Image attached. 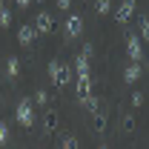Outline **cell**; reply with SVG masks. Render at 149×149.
Listing matches in <instances>:
<instances>
[{"label": "cell", "mask_w": 149, "mask_h": 149, "mask_svg": "<svg viewBox=\"0 0 149 149\" xmlns=\"http://www.w3.org/2000/svg\"><path fill=\"white\" fill-rule=\"evenodd\" d=\"M109 9H112V0H95V12L97 15H106Z\"/></svg>", "instance_id": "8fae6325"}, {"label": "cell", "mask_w": 149, "mask_h": 149, "mask_svg": "<svg viewBox=\"0 0 149 149\" xmlns=\"http://www.w3.org/2000/svg\"><path fill=\"white\" fill-rule=\"evenodd\" d=\"M63 149H80V143H77V138H72V135H66V138H63Z\"/></svg>", "instance_id": "4fadbf2b"}, {"label": "cell", "mask_w": 149, "mask_h": 149, "mask_svg": "<svg viewBox=\"0 0 149 149\" xmlns=\"http://www.w3.org/2000/svg\"><path fill=\"white\" fill-rule=\"evenodd\" d=\"M132 103H135V106H141V103H143V95L135 92V95H132Z\"/></svg>", "instance_id": "d6986e66"}, {"label": "cell", "mask_w": 149, "mask_h": 149, "mask_svg": "<svg viewBox=\"0 0 149 149\" xmlns=\"http://www.w3.org/2000/svg\"><path fill=\"white\" fill-rule=\"evenodd\" d=\"M49 77L55 80L57 86H66V83L72 80V72H69V66H66V63H60V60H52V63H49Z\"/></svg>", "instance_id": "6da1fadb"}, {"label": "cell", "mask_w": 149, "mask_h": 149, "mask_svg": "<svg viewBox=\"0 0 149 149\" xmlns=\"http://www.w3.org/2000/svg\"><path fill=\"white\" fill-rule=\"evenodd\" d=\"M40 35L32 23H26V26H20V32H17V40L23 43V46H29V43H35V37Z\"/></svg>", "instance_id": "277c9868"}, {"label": "cell", "mask_w": 149, "mask_h": 149, "mask_svg": "<svg viewBox=\"0 0 149 149\" xmlns=\"http://www.w3.org/2000/svg\"><path fill=\"white\" fill-rule=\"evenodd\" d=\"M103 126H106V115H97V112H95V129L100 132Z\"/></svg>", "instance_id": "9a60e30c"}, {"label": "cell", "mask_w": 149, "mask_h": 149, "mask_svg": "<svg viewBox=\"0 0 149 149\" xmlns=\"http://www.w3.org/2000/svg\"><path fill=\"white\" fill-rule=\"evenodd\" d=\"M89 92H92V74L89 72H77V95L86 97Z\"/></svg>", "instance_id": "5b68a950"}, {"label": "cell", "mask_w": 149, "mask_h": 149, "mask_svg": "<svg viewBox=\"0 0 149 149\" xmlns=\"http://www.w3.org/2000/svg\"><path fill=\"white\" fill-rule=\"evenodd\" d=\"M80 32H83V20L77 17V15H72V17L66 20V35L69 37H80Z\"/></svg>", "instance_id": "8992f818"}, {"label": "cell", "mask_w": 149, "mask_h": 149, "mask_svg": "<svg viewBox=\"0 0 149 149\" xmlns=\"http://www.w3.org/2000/svg\"><path fill=\"white\" fill-rule=\"evenodd\" d=\"M141 37H143V40H149V20H143V23H141Z\"/></svg>", "instance_id": "ac0fdd59"}, {"label": "cell", "mask_w": 149, "mask_h": 149, "mask_svg": "<svg viewBox=\"0 0 149 149\" xmlns=\"http://www.w3.org/2000/svg\"><path fill=\"white\" fill-rule=\"evenodd\" d=\"M69 3H72V0H57V6H60V9H69Z\"/></svg>", "instance_id": "44dd1931"}, {"label": "cell", "mask_w": 149, "mask_h": 149, "mask_svg": "<svg viewBox=\"0 0 149 149\" xmlns=\"http://www.w3.org/2000/svg\"><path fill=\"white\" fill-rule=\"evenodd\" d=\"M80 100H83V106H86V109H89V112H97V97H95L92 92L86 95V97H80Z\"/></svg>", "instance_id": "30bf717a"}, {"label": "cell", "mask_w": 149, "mask_h": 149, "mask_svg": "<svg viewBox=\"0 0 149 149\" xmlns=\"http://www.w3.org/2000/svg\"><path fill=\"white\" fill-rule=\"evenodd\" d=\"M55 126H57V118H55V112H49V115H46V129L55 132Z\"/></svg>", "instance_id": "5bb4252c"}, {"label": "cell", "mask_w": 149, "mask_h": 149, "mask_svg": "<svg viewBox=\"0 0 149 149\" xmlns=\"http://www.w3.org/2000/svg\"><path fill=\"white\" fill-rule=\"evenodd\" d=\"M138 77H141V66H138V63H129V66L123 69V80H126V83H135Z\"/></svg>", "instance_id": "9c48e42d"}, {"label": "cell", "mask_w": 149, "mask_h": 149, "mask_svg": "<svg viewBox=\"0 0 149 149\" xmlns=\"http://www.w3.org/2000/svg\"><path fill=\"white\" fill-rule=\"evenodd\" d=\"M126 52H129V57L135 60V63L141 60V37L129 35V40H126Z\"/></svg>", "instance_id": "ba28073f"}, {"label": "cell", "mask_w": 149, "mask_h": 149, "mask_svg": "<svg viewBox=\"0 0 149 149\" xmlns=\"http://www.w3.org/2000/svg\"><path fill=\"white\" fill-rule=\"evenodd\" d=\"M29 3H32V0H17V6H23V9H26Z\"/></svg>", "instance_id": "7402d4cb"}, {"label": "cell", "mask_w": 149, "mask_h": 149, "mask_svg": "<svg viewBox=\"0 0 149 149\" xmlns=\"http://www.w3.org/2000/svg\"><path fill=\"white\" fill-rule=\"evenodd\" d=\"M17 120L23 123V126H32V123H35V106H32L29 97H23V100L17 103Z\"/></svg>", "instance_id": "7a4b0ae2"}, {"label": "cell", "mask_w": 149, "mask_h": 149, "mask_svg": "<svg viewBox=\"0 0 149 149\" xmlns=\"http://www.w3.org/2000/svg\"><path fill=\"white\" fill-rule=\"evenodd\" d=\"M0 9H3V0H0Z\"/></svg>", "instance_id": "603a6c76"}, {"label": "cell", "mask_w": 149, "mask_h": 149, "mask_svg": "<svg viewBox=\"0 0 149 149\" xmlns=\"http://www.w3.org/2000/svg\"><path fill=\"white\" fill-rule=\"evenodd\" d=\"M9 141V129H6V123H0V146Z\"/></svg>", "instance_id": "e0dca14e"}, {"label": "cell", "mask_w": 149, "mask_h": 149, "mask_svg": "<svg viewBox=\"0 0 149 149\" xmlns=\"http://www.w3.org/2000/svg\"><path fill=\"white\" fill-rule=\"evenodd\" d=\"M35 29H37V32H43V35H46V32H52V29H55V23H52V15L40 12V15H37V20H35Z\"/></svg>", "instance_id": "52a82bcc"}, {"label": "cell", "mask_w": 149, "mask_h": 149, "mask_svg": "<svg viewBox=\"0 0 149 149\" xmlns=\"http://www.w3.org/2000/svg\"><path fill=\"white\" fill-rule=\"evenodd\" d=\"M9 20H12L9 9H0V26H9Z\"/></svg>", "instance_id": "2e32d148"}, {"label": "cell", "mask_w": 149, "mask_h": 149, "mask_svg": "<svg viewBox=\"0 0 149 149\" xmlns=\"http://www.w3.org/2000/svg\"><path fill=\"white\" fill-rule=\"evenodd\" d=\"M35 100H37V103H40V106H43V103H46L49 97H46V92H37V95H35Z\"/></svg>", "instance_id": "ffe728a7"}, {"label": "cell", "mask_w": 149, "mask_h": 149, "mask_svg": "<svg viewBox=\"0 0 149 149\" xmlns=\"http://www.w3.org/2000/svg\"><path fill=\"white\" fill-rule=\"evenodd\" d=\"M132 12H135V0H120V6H118V12H115V20L118 23H126L132 17Z\"/></svg>", "instance_id": "3957f363"}, {"label": "cell", "mask_w": 149, "mask_h": 149, "mask_svg": "<svg viewBox=\"0 0 149 149\" xmlns=\"http://www.w3.org/2000/svg\"><path fill=\"white\" fill-rule=\"evenodd\" d=\"M17 66H20V63H17V57H12V60L6 63V74H9V77H17V72H20Z\"/></svg>", "instance_id": "7c38bea8"}, {"label": "cell", "mask_w": 149, "mask_h": 149, "mask_svg": "<svg viewBox=\"0 0 149 149\" xmlns=\"http://www.w3.org/2000/svg\"><path fill=\"white\" fill-rule=\"evenodd\" d=\"M100 149H106V146H100Z\"/></svg>", "instance_id": "cb8c5ba5"}]
</instances>
